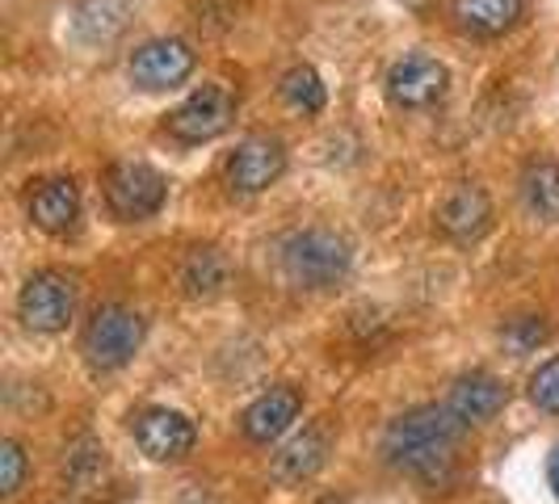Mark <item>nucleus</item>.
I'll return each instance as SVG.
<instances>
[{"mask_svg": "<svg viewBox=\"0 0 559 504\" xmlns=\"http://www.w3.org/2000/svg\"><path fill=\"white\" fill-rule=\"evenodd\" d=\"M236 93L227 84H202L194 88L177 110L168 113V135L181 143H206L219 140L231 118H236Z\"/></svg>", "mask_w": 559, "mask_h": 504, "instance_id": "obj_4", "label": "nucleus"}, {"mask_svg": "<svg viewBox=\"0 0 559 504\" xmlns=\"http://www.w3.org/2000/svg\"><path fill=\"white\" fill-rule=\"evenodd\" d=\"M194 72V51L181 43V38H152L143 43L140 51L131 56V81L147 88V93H160L173 88Z\"/></svg>", "mask_w": 559, "mask_h": 504, "instance_id": "obj_10", "label": "nucleus"}, {"mask_svg": "<svg viewBox=\"0 0 559 504\" xmlns=\"http://www.w3.org/2000/svg\"><path fill=\"white\" fill-rule=\"evenodd\" d=\"M324 454H329L324 433H320V429H304L299 437H290V442L274 454V467H270V471H274L278 483H304V479H311L324 467Z\"/></svg>", "mask_w": 559, "mask_h": 504, "instance_id": "obj_18", "label": "nucleus"}, {"mask_svg": "<svg viewBox=\"0 0 559 504\" xmlns=\"http://www.w3.org/2000/svg\"><path fill=\"white\" fill-rule=\"evenodd\" d=\"M450 17L476 38H501L522 22V0H450Z\"/></svg>", "mask_w": 559, "mask_h": 504, "instance_id": "obj_15", "label": "nucleus"}, {"mask_svg": "<svg viewBox=\"0 0 559 504\" xmlns=\"http://www.w3.org/2000/svg\"><path fill=\"white\" fill-rule=\"evenodd\" d=\"M547 479H551V492H556V501H559V446L551 449V458H547Z\"/></svg>", "mask_w": 559, "mask_h": 504, "instance_id": "obj_24", "label": "nucleus"}, {"mask_svg": "<svg viewBox=\"0 0 559 504\" xmlns=\"http://www.w3.org/2000/svg\"><path fill=\"white\" fill-rule=\"evenodd\" d=\"M127 22H131V4L127 0H81L72 29L88 47H106L127 29Z\"/></svg>", "mask_w": 559, "mask_h": 504, "instance_id": "obj_17", "label": "nucleus"}, {"mask_svg": "<svg viewBox=\"0 0 559 504\" xmlns=\"http://www.w3.org/2000/svg\"><path fill=\"white\" fill-rule=\"evenodd\" d=\"M26 449L22 442H0V492L4 496H17L22 479H26Z\"/></svg>", "mask_w": 559, "mask_h": 504, "instance_id": "obj_23", "label": "nucleus"}, {"mask_svg": "<svg viewBox=\"0 0 559 504\" xmlns=\"http://www.w3.org/2000/svg\"><path fill=\"white\" fill-rule=\"evenodd\" d=\"M531 399L538 404V408H543V412L559 417V358L543 362L531 374Z\"/></svg>", "mask_w": 559, "mask_h": 504, "instance_id": "obj_22", "label": "nucleus"}, {"mask_svg": "<svg viewBox=\"0 0 559 504\" xmlns=\"http://www.w3.org/2000/svg\"><path fill=\"white\" fill-rule=\"evenodd\" d=\"M547 320L543 315H518V320H509L501 328V340L513 349V353H531V349H538L543 340H547Z\"/></svg>", "mask_w": 559, "mask_h": 504, "instance_id": "obj_21", "label": "nucleus"}, {"mask_svg": "<svg viewBox=\"0 0 559 504\" xmlns=\"http://www.w3.org/2000/svg\"><path fill=\"white\" fill-rule=\"evenodd\" d=\"M459 437H463V420L450 408L425 404V408H413L400 420H392V429L383 437V454L395 471L433 488V483H447L454 476Z\"/></svg>", "mask_w": 559, "mask_h": 504, "instance_id": "obj_1", "label": "nucleus"}, {"mask_svg": "<svg viewBox=\"0 0 559 504\" xmlns=\"http://www.w3.org/2000/svg\"><path fill=\"white\" fill-rule=\"evenodd\" d=\"M29 219L34 227H43V231H72L76 219H81V190H76V181L72 177H51V181H43V185H34V194H29Z\"/></svg>", "mask_w": 559, "mask_h": 504, "instance_id": "obj_14", "label": "nucleus"}, {"mask_svg": "<svg viewBox=\"0 0 559 504\" xmlns=\"http://www.w3.org/2000/svg\"><path fill=\"white\" fill-rule=\"evenodd\" d=\"M165 177L152 165H140V160H122V165H110L106 172V202L118 219H147L165 206Z\"/></svg>", "mask_w": 559, "mask_h": 504, "instance_id": "obj_6", "label": "nucleus"}, {"mask_svg": "<svg viewBox=\"0 0 559 504\" xmlns=\"http://www.w3.org/2000/svg\"><path fill=\"white\" fill-rule=\"evenodd\" d=\"M433 219H438V227L447 231L450 240H479L492 227V202H488V194L479 185L459 181V185H450L447 194H442Z\"/></svg>", "mask_w": 559, "mask_h": 504, "instance_id": "obj_11", "label": "nucleus"}, {"mask_svg": "<svg viewBox=\"0 0 559 504\" xmlns=\"http://www.w3.org/2000/svg\"><path fill=\"white\" fill-rule=\"evenodd\" d=\"M522 197L531 206V215L556 224L559 219V160H534L522 172Z\"/></svg>", "mask_w": 559, "mask_h": 504, "instance_id": "obj_19", "label": "nucleus"}, {"mask_svg": "<svg viewBox=\"0 0 559 504\" xmlns=\"http://www.w3.org/2000/svg\"><path fill=\"white\" fill-rule=\"evenodd\" d=\"M135 442L147 458H156V463H177V458H186L198 442V429L194 420L186 417V412H177V408H143L140 417H135Z\"/></svg>", "mask_w": 559, "mask_h": 504, "instance_id": "obj_9", "label": "nucleus"}, {"mask_svg": "<svg viewBox=\"0 0 559 504\" xmlns=\"http://www.w3.org/2000/svg\"><path fill=\"white\" fill-rule=\"evenodd\" d=\"M177 281H181V290L190 295V299H219L227 290V281H231V261H227L219 249H194L186 252V261H181V269H177Z\"/></svg>", "mask_w": 559, "mask_h": 504, "instance_id": "obj_16", "label": "nucleus"}, {"mask_svg": "<svg viewBox=\"0 0 559 504\" xmlns=\"http://www.w3.org/2000/svg\"><path fill=\"white\" fill-rule=\"evenodd\" d=\"M177 504H219V501H215V496H206V492H186Z\"/></svg>", "mask_w": 559, "mask_h": 504, "instance_id": "obj_25", "label": "nucleus"}, {"mask_svg": "<svg viewBox=\"0 0 559 504\" xmlns=\"http://www.w3.org/2000/svg\"><path fill=\"white\" fill-rule=\"evenodd\" d=\"M504 399H509V392H504V383L497 374L472 370V374H459V379H454V387H450V395H447V408L463 420V424H484V420H492L501 412Z\"/></svg>", "mask_w": 559, "mask_h": 504, "instance_id": "obj_13", "label": "nucleus"}, {"mask_svg": "<svg viewBox=\"0 0 559 504\" xmlns=\"http://www.w3.org/2000/svg\"><path fill=\"white\" fill-rule=\"evenodd\" d=\"M286 172V147L274 135H249L224 165L227 185L236 194H261Z\"/></svg>", "mask_w": 559, "mask_h": 504, "instance_id": "obj_8", "label": "nucleus"}, {"mask_svg": "<svg viewBox=\"0 0 559 504\" xmlns=\"http://www.w3.org/2000/svg\"><path fill=\"white\" fill-rule=\"evenodd\" d=\"M282 274L290 286H304V290H329L336 281L349 278V265H354V244L333 231V227H304V231H290L282 240Z\"/></svg>", "mask_w": 559, "mask_h": 504, "instance_id": "obj_2", "label": "nucleus"}, {"mask_svg": "<svg viewBox=\"0 0 559 504\" xmlns=\"http://www.w3.org/2000/svg\"><path fill=\"white\" fill-rule=\"evenodd\" d=\"M282 101L299 113L324 110V84H320V76H316V68H308V63L290 68V72L282 76Z\"/></svg>", "mask_w": 559, "mask_h": 504, "instance_id": "obj_20", "label": "nucleus"}, {"mask_svg": "<svg viewBox=\"0 0 559 504\" xmlns=\"http://www.w3.org/2000/svg\"><path fill=\"white\" fill-rule=\"evenodd\" d=\"M17 311L34 333H63L68 320L76 315V278L59 269L34 274L17 295Z\"/></svg>", "mask_w": 559, "mask_h": 504, "instance_id": "obj_5", "label": "nucleus"}, {"mask_svg": "<svg viewBox=\"0 0 559 504\" xmlns=\"http://www.w3.org/2000/svg\"><path fill=\"white\" fill-rule=\"evenodd\" d=\"M143 345V320L140 311L122 308V303H106L93 311V320L84 324L81 349L93 370H118L127 365Z\"/></svg>", "mask_w": 559, "mask_h": 504, "instance_id": "obj_3", "label": "nucleus"}, {"mask_svg": "<svg viewBox=\"0 0 559 504\" xmlns=\"http://www.w3.org/2000/svg\"><path fill=\"white\" fill-rule=\"evenodd\" d=\"M450 72L433 56H404L388 68V97L400 110H429L447 97Z\"/></svg>", "mask_w": 559, "mask_h": 504, "instance_id": "obj_7", "label": "nucleus"}, {"mask_svg": "<svg viewBox=\"0 0 559 504\" xmlns=\"http://www.w3.org/2000/svg\"><path fill=\"white\" fill-rule=\"evenodd\" d=\"M299 408H304V399L295 387H270L265 395H257L249 408H245V437L257 442V446H270V442H278L282 433L295 424L299 417Z\"/></svg>", "mask_w": 559, "mask_h": 504, "instance_id": "obj_12", "label": "nucleus"}]
</instances>
